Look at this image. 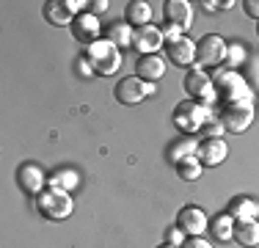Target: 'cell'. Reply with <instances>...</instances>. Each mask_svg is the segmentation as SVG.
<instances>
[{"mask_svg": "<svg viewBox=\"0 0 259 248\" xmlns=\"http://www.w3.org/2000/svg\"><path fill=\"white\" fill-rule=\"evenodd\" d=\"M209 80H212V89H215V99H218L221 105H229V102H237V99L251 97L245 80L232 69H215Z\"/></svg>", "mask_w": 259, "mask_h": 248, "instance_id": "cell-1", "label": "cell"}, {"mask_svg": "<svg viewBox=\"0 0 259 248\" xmlns=\"http://www.w3.org/2000/svg\"><path fill=\"white\" fill-rule=\"evenodd\" d=\"M83 61L89 64L91 74H113L119 69L121 58H119V50L108 42H94V45L85 47V55Z\"/></svg>", "mask_w": 259, "mask_h": 248, "instance_id": "cell-2", "label": "cell"}, {"mask_svg": "<svg viewBox=\"0 0 259 248\" xmlns=\"http://www.w3.org/2000/svg\"><path fill=\"white\" fill-rule=\"evenodd\" d=\"M209 116H212V110H209L207 105L196 102V99H185V102H180L174 108V124H177V130L190 133V135L199 133Z\"/></svg>", "mask_w": 259, "mask_h": 248, "instance_id": "cell-3", "label": "cell"}, {"mask_svg": "<svg viewBox=\"0 0 259 248\" xmlns=\"http://www.w3.org/2000/svg\"><path fill=\"white\" fill-rule=\"evenodd\" d=\"M36 207H39V213L45 215V218L61 221V218H69L72 215V198L61 188H45L36 196Z\"/></svg>", "mask_w": 259, "mask_h": 248, "instance_id": "cell-4", "label": "cell"}, {"mask_svg": "<svg viewBox=\"0 0 259 248\" xmlns=\"http://www.w3.org/2000/svg\"><path fill=\"white\" fill-rule=\"evenodd\" d=\"M218 119H221V124H224V130H229V133H243V130L251 124V119H254L251 97L248 99H237V102H229V105H221Z\"/></svg>", "mask_w": 259, "mask_h": 248, "instance_id": "cell-5", "label": "cell"}, {"mask_svg": "<svg viewBox=\"0 0 259 248\" xmlns=\"http://www.w3.org/2000/svg\"><path fill=\"white\" fill-rule=\"evenodd\" d=\"M116 99H119L121 105H138L144 102L149 94H155V86L146 83V80H141L138 74H133V77H124L116 83Z\"/></svg>", "mask_w": 259, "mask_h": 248, "instance_id": "cell-6", "label": "cell"}, {"mask_svg": "<svg viewBox=\"0 0 259 248\" xmlns=\"http://www.w3.org/2000/svg\"><path fill=\"white\" fill-rule=\"evenodd\" d=\"M226 58V42L215 33H207L196 42V64L199 66H215Z\"/></svg>", "mask_w": 259, "mask_h": 248, "instance_id": "cell-7", "label": "cell"}, {"mask_svg": "<svg viewBox=\"0 0 259 248\" xmlns=\"http://www.w3.org/2000/svg\"><path fill=\"white\" fill-rule=\"evenodd\" d=\"M177 229L185 232L188 237H201V232H207V215L199 207L188 204L177 213Z\"/></svg>", "mask_w": 259, "mask_h": 248, "instance_id": "cell-8", "label": "cell"}, {"mask_svg": "<svg viewBox=\"0 0 259 248\" xmlns=\"http://www.w3.org/2000/svg\"><path fill=\"white\" fill-rule=\"evenodd\" d=\"M185 91L190 94V99H196V102H201V105H207L215 99L212 80H209L207 74H201L199 69L188 72V77H185Z\"/></svg>", "mask_w": 259, "mask_h": 248, "instance_id": "cell-9", "label": "cell"}, {"mask_svg": "<svg viewBox=\"0 0 259 248\" xmlns=\"http://www.w3.org/2000/svg\"><path fill=\"white\" fill-rule=\"evenodd\" d=\"M14 177H17V185H20L25 193H36V196H39L41 190H45V185H47L45 171H41L36 163H22L20 169H17Z\"/></svg>", "mask_w": 259, "mask_h": 248, "instance_id": "cell-10", "label": "cell"}, {"mask_svg": "<svg viewBox=\"0 0 259 248\" xmlns=\"http://www.w3.org/2000/svg\"><path fill=\"white\" fill-rule=\"evenodd\" d=\"M83 3H77V0H47L45 6H41V11H45V20L53 22V25H66L75 20V11L80 9Z\"/></svg>", "mask_w": 259, "mask_h": 248, "instance_id": "cell-11", "label": "cell"}, {"mask_svg": "<svg viewBox=\"0 0 259 248\" xmlns=\"http://www.w3.org/2000/svg\"><path fill=\"white\" fill-rule=\"evenodd\" d=\"M163 45V30L152 28V25H144V28L133 30V47L141 50V55H155V50H160Z\"/></svg>", "mask_w": 259, "mask_h": 248, "instance_id": "cell-12", "label": "cell"}, {"mask_svg": "<svg viewBox=\"0 0 259 248\" xmlns=\"http://www.w3.org/2000/svg\"><path fill=\"white\" fill-rule=\"evenodd\" d=\"M72 36H75L77 42H83V45H94L97 36H100V22H97V17L89 14V11L77 14L75 20H72Z\"/></svg>", "mask_w": 259, "mask_h": 248, "instance_id": "cell-13", "label": "cell"}, {"mask_svg": "<svg viewBox=\"0 0 259 248\" xmlns=\"http://www.w3.org/2000/svg\"><path fill=\"white\" fill-rule=\"evenodd\" d=\"M226 144L221 138H209V141H199V149H196V157H199L201 166H218L226 160Z\"/></svg>", "mask_w": 259, "mask_h": 248, "instance_id": "cell-14", "label": "cell"}, {"mask_svg": "<svg viewBox=\"0 0 259 248\" xmlns=\"http://www.w3.org/2000/svg\"><path fill=\"white\" fill-rule=\"evenodd\" d=\"M135 72H138L141 80H146V83H155L165 74V61L160 58V55H141L138 61H135Z\"/></svg>", "mask_w": 259, "mask_h": 248, "instance_id": "cell-15", "label": "cell"}, {"mask_svg": "<svg viewBox=\"0 0 259 248\" xmlns=\"http://www.w3.org/2000/svg\"><path fill=\"white\" fill-rule=\"evenodd\" d=\"M165 53H168L171 64L177 66H190L196 58V45L190 39H185V36H180V39L168 42V47H165Z\"/></svg>", "mask_w": 259, "mask_h": 248, "instance_id": "cell-16", "label": "cell"}, {"mask_svg": "<svg viewBox=\"0 0 259 248\" xmlns=\"http://www.w3.org/2000/svg\"><path fill=\"white\" fill-rule=\"evenodd\" d=\"M165 14V22L174 25V28L185 30L190 25V20H193V11H190V3H185V0H168L163 9Z\"/></svg>", "mask_w": 259, "mask_h": 248, "instance_id": "cell-17", "label": "cell"}, {"mask_svg": "<svg viewBox=\"0 0 259 248\" xmlns=\"http://www.w3.org/2000/svg\"><path fill=\"white\" fill-rule=\"evenodd\" d=\"M232 237L237 240L240 245H245V248L256 245V243H259V223H256L254 218H240V221H234Z\"/></svg>", "mask_w": 259, "mask_h": 248, "instance_id": "cell-18", "label": "cell"}, {"mask_svg": "<svg viewBox=\"0 0 259 248\" xmlns=\"http://www.w3.org/2000/svg\"><path fill=\"white\" fill-rule=\"evenodd\" d=\"M105 42L113 47H127L133 45V28L127 22H110L105 28Z\"/></svg>", "mask_w": 259, "mask_h": 248, "instance_id": "cell-19", "label": "cell"}, {"mask_svg": "<svg viewBox=\"0 0 259 248\" xmlns=\"http://www.w3.org/2000/svg\"><path fill=\"white\" fill-rule=\"evenodd\" d=\"M127 25H135V28H144V25H149L152 20V6L144 3V0H133V3H127Z\"/></svg>", "mask_w": 259, "mask_h": 248, "instance_id": "cell-20", "label": "cell"}, {"mask_svg": "<svg viewBox=\"0 0 259 248\" xmlns=\"http://www.w3.org/2000/svg\"><path fill=\"white\" fill-rule=\"evenodd\" d=\"M174 169H177V177H180V179H185V182H193V179H199V174H201V163H199V157H196V154H188V157L177 160Z\"/></svg>", "mask_w": 259, "mask_h": 248, "instance_id": "cell-21", "label": "cell"}, {"mask_svg": "<svg viewBox=\"0 0 259 248\" xmlns=\"http://www.w3.org/2000/svg\"><path fill=\"white\" fill-rule=\"evenodd\" d=\"M232 226H234V218L229 213H224V215H218V218H212V223H207V229H209V234H212L215 240H232Z\"/></svg>", "mask_w": 259, "mask_h": 248, "instance_id": "cell-22", "label": "cell"}, {"mask_svg": "<svg viewBox=\"0 0 259 248\" xmlns=\"http://www.w3.org/2000/svg\"><path fill=\"white\" fill-rule=\"evenodd\" d=\"M256 210H259V204L251 201V198H245V196L232 198V204H229V215H232V218H237V221L240 218H254Z\"/></svg>", "mask_w": 259, "mask_h": 248, "instance_id": "cell-23", "label": "cell"}, {"mask_svg": "<svg viewBox=\"0 0 259 248\" xmlns=\"http://www.w3.org/2000/svg\"><path fill=\"white\" fill-rule=\"evenodd\" d=\"M196 149H199V141H196V138H180L177 144H171V149H168V157L177 163V160L188 157V154H196Z\"/></svg>", "mask_w": 259, "mask_h": 248, "instance_id": "cell-24", "label": "cell"}, {"mask_svg": "<svg viewBox=\"0 0 259 248\" xmlns=\"http://www.w3.org/2000/svg\"><path fill=\"white\" fill-rule=\"evenodd\" d=\"M75 185H77V174H75V171H69V169H64V171H55L53 177H50V188L69 190V188H75Z\"/></svg>", "mask_w": 259, "mask_h": 248, "instance_id": "cell-25", "label": "cell"}, {"mask_svg": "<svg viewBox=\"0 0 259 248\" xmlns=\"http://www.w3.org/2000/svg\"><path fill=\"white\" fill-rule=\"evenodd\" d=\"M221 133H224V124H221V119H215V113L209 116V119L204 121V127L199 130V135L204 141H209V138H221Z\"/></svg>", "mask_w": 259, "mask_h": 248, "instance_id": "cell-26", "label": "cell"}, {"mask_svg": "<svg viewBox=\"0 0 259 248\" xmlns=\"http://www.w3.org/2000/svg\"><path fill=\"white\" fill-rule=\"evenodd\" d=\"M226 61H229L232 66L243 64V61H245V47L243 45H229V47H226Z\"/></svg>", "mask_w": 259, "mask_h": 248, "instance_id": "cell-27", "label": "cell"}, {"mask_svg": "<svg viewBox=\"0 0 259 248\" xmlns=\"http://www.w3.org/2000/svg\"><path fill=\"white\" fill-rule=\"evenodd\" d=\"M243 11L259 22V0H243Z\"/></svg>", "mask_w": 259, "mask_h": 248, "instance_id": "cell-28", "label": "cell"}, {"mask_svg": "<svg viewBox=\"0 0 259 248\" xmlns=\"http://www.w3.org/2000/svg\"><path fill=\"white\" fill-rule=\"evenodd\" d=\"M180 248H212V243H207L204 237H188Z\"/></svg>", "mask_w": 259, "mask_h": 248, "instance_id": "cell-29", "label": "cell"}, {"mask_svg": "<svg viewBox=\"0 0 259 248\" xmlns=\"http://www.w3.org/2000/svg\"><path fill=\"white\" fill-rule=\"evenodd\" d=\"M180 33H182L180 28H174V25H165V30H163V39L174 42V39H180Z\"/></svg>", "mask_w": 259, "mask_h": 248, "instance_id": "cell-30", "label": "cell"}, {"mask_svg": "<svg viewBox=\"0 0 259 248\" xmlns=\"http://www.w3.org/2000/svg\"><path fill=\"white\" fill-rule=\"evenodd\" d=\"M182 234H185V232H180V229H171V232H168V243H171V245H182V243H185Z\"/></svg>", "mask_w": 259, "mask_h": 248, "instance_id": "cell-31", "label": "cell"}, {"mask_svg": "<svg viewBox=\"0 0 259 248\" xmlns=\"http://www.w3.org/2000/svg\"><path fill=\"white\" fill-rule=\"evenodd\" d=\"M91 6V14H100V11H108V0H94Z\"/></svg>", "mask_w": 259, "mask_h": 248, "instance_id": "cell-32", "label": "cell"}, {"mask_svg": "<svg viewBox=\"0 0 259 248\" xmlns=\"http://www.w3.org/2000/svg\"><path fill=\"white\" fill-rule=\"evenodd\" d=\"M232 6H234L232 0H224V3H218V9H224V11H226V9H232Z\"/></svg>", "mask_w": 259, "mask_h": 248, "instance_id": "cell-33", "label": "cell"}, {"mask_svg": "<svg viewBox=\"0 0 259 248\" xmlns=\"http://www.w3.org/2000/svg\"><path fill=\"white\" fill-rule=\"evenodd\" d=\"M201 6H204V9H207V11H212V9H218V3H209V0H204V3H201Z\"/></svg>", "mask_w": 259, "mask_h": 248, "instance_id": "cell-34", "label": "cell"}, {"mask_svg": "<svg viewBox=\"0 0 259 248\" xmlns=\"http://www.w3.org/2000/svg\"><path fill=\"white\" fill-rule=\"evenodd\" d=\"M157 248H177V245H171V243H163V245H157Z\"/></svg>", "mask_w": 259, "mask_h": 248, "instance_id": "cell-35", "label": "cell"}, {"mask_svg": "<svg viewBox=\"0 0 259 248\" xmlns=\"http://www.w3.org/2000/svg\"><path fill=\"white\" fill-rule=\"evenodd\" d=\"M256 33H259V22H256Z\"/></svg>", "mask_w": 259, "mask_h": 248, "instance_id": "cell-36", "label": "cell"}]
</instances>
